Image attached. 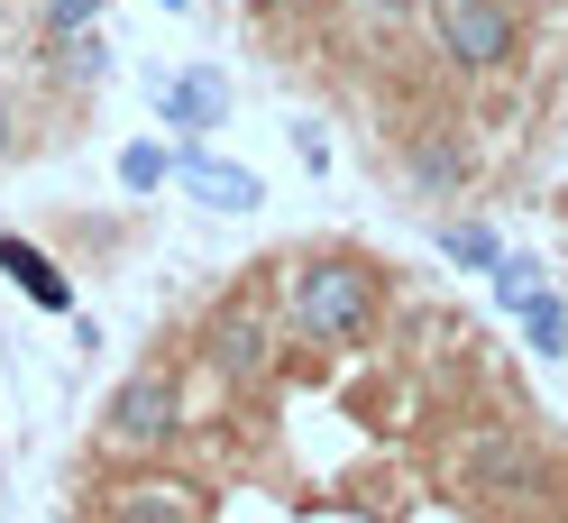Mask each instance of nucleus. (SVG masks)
I'll use <instances>...</instances> for the list:
<instances>
[{
	"instance_id": "18",
	"label": "nucleus",
	"mask_w": 568,
	"mask_h": 523,
	"mask_svg": "<svg viewBox=\"0 0 568 523\" xmlns=\"http://www.w3.org/2000/svg\"><path fill=\"white\" fill-rule=\"evenodd\" d=\"M0 157H10V111H0Z\"/></svg>"
},
{
	"instance_id": "6",
	"label": "nucleus",
	"mask_w": 568,
	"mask_h": 523,
	"mask_svg": "<svg viewBox=\"0 0 568 523\" xmlns=\"http://www.w3.org/2000/svg\"><path fill=\"white\" fill-rule=\"evenodd\" d=\"M202 349H211V368H221V376H266V349H275V322L257 312V294H239V303H221V312H211V331H202Z\"/></svg>"
},
{
	"instance_id": "9",
	"label": "nucleus",
	"mask_w": 568,
	"mask_h": 523,
	"mask_svg": "<svg viewBox=\"0 0 568 523\" xmlns=\"http://www.w3.org/2000/svg\"><path fill=\"white\" fill-rule=\"evenodd\" d=\"M156 111H165V129L202 138V129H221L230 92H221V74H174V83H156Z\"/></svg>"
},
{
	"instance_id": "8",
	"label": "nucleus",
	"mask_w": 568,
	"mask_h": 523,
	"mask_svg": "<svg viewBox=\"0 0 568 523\" xmlns=\"http://www.w3.org/2000/svg\"><path fill=\"white\" fill-rule=\"evenodd\" d=\"M0 275H10V285L38 303V312H74V285H64V266H55L47 249H28L19 230H0Z\"/></svg>"
},
{
	"instance_id": "1",
	"label": "nucleus",
	"mask_w": 568,
	"mask_h": 523,
	"mask_svg": "<svg viewBox=\"0 0 568 523\" xmlns=\"http://www.w3.org/2000/svg\"><path fill=\"white\" fill-rule=\"evenodd\" d=\"M376 303H385V285H376V266H358V258H312V266H294V331L322 340V349L367 340V331H376Z\"/></svg>"
},
{
	"instance_id": "11",
	"label": "nucleus",
	"mask_w": 568,
	"mask_h": 523,
	"mask_svg": "<svg viewBox=\"0 0 568 523\" xmlns=\"http://www.w3.org/2000/svg\"><path fill=\"white\" fill-rule=\"evenodd\" d=\"M120 184H129V193H156V184H174V148H156V138L120 148Z\"/></svg>"
},
{
	"instance_id": "14",
	"label": "nucleus",
	"mask_w": 568,
	"mask_h": 523,
	"mask_svg": "<svg viewBox=\"0 0 568 523\" xmlns=\"http://www.w3.org/2000/svg\"><path fill=\"white\" fill-rule=\"evenodd\" d=\"M101 10H111V0H47V28H55V38H74V28H92Z\"/></svg>"
},
{
	"instance_id": "17",
	"label": "nucleus",
	"mask_w": 568,
	"mask_h": 523,
	"mask_svg": "<svg viewBox=\"0 0 568 523\" xmlns=\"http://www.w3.org/2000/svg\"><path fill=\"white\" fill-rule=\"evenodd\" d=\"M422 10V0H358V19H376V28H404Z\"/></svg>"
},
{
	"instance_id": "19",
	"label": "nucleus",
	"mask_w": 568,
	"mask_h": 523,
	"mask_svg": "<svg viewBox=\"0 0 568 523\" xmlns=\"http://www.w3.org/2000/svg\"><path fill=\"white\" fill-rule=\"evenodd\" d=\"M247 10H284V0H247Z\"/></svg>"
},
{
	"instance_id": "5",
	"label": "nucleus",
	"mask_w": 568,
	"mask_h": 523,
	"mask_svg": "<svg viewBox=\"0 0 568 523\" xmlns=\"http://www.w3.org/2000/svg\"><path fill=\"white\" fill-rule=\"evenodd\" d=\"M174 184H184L202 212H257V202H266V184H257V174H247V165H230V157H211L202 138H184V148H174Z\"/></svg>"
},
{
	"instance_id": "13",
	"label": "nucleus",
	"mask_w": 568,
	"mask_h": 523,
	"mask_svg": "<svg viewBox=\"0 0 568 523\" xmlns=\"http://www.w3.org/2000/svg\"><path fill=\"white\" fill-rule=\"evenodd\" d=\"M523 340L541 349V359H559V349H568V303H559V294H541V303L523 312Z\"/></svg>"
},
{
	"instance_id": "10",
	"label": "nucleus",
	"mask_w": 568,
	"mask_h": 523,
	"mask_svg": "<svg viewBox=\"0 0 568 523\" xmlns=\"http://www.w3.org/2000/svg\"><path fill=\"white\" fill-rule=\"evenodd\" d=\"M440 249H449V266H468V275H495V266L514 258V249H505V239H495L486 221H449V230H440Z\"/></svg>"
},
{
	"instance_id": "7",
	"label": "nucleus",
	"mask_w": 568,
	"mask_h": 523,
	"mask_svg": "<svg viewBox=\"0 0 568 523\" xmlns=\"http://www.w3.org/2000/svg\"><path fill=\"white\" fill-rule=\"evenodd\" d=\"M202 486L193 477H129L101 496V523H202Z\"/></svg>"
},
{
	"instance_id": "3",
	"label": "nucleus",
	"mask_w": 568,
	"mask_h": 523,
	"mask_svg": "<svg viewBox=\"0 0 568 523\" xmlns=\"http://www.w3.org/2000/svg\"><path fill=\"white\" fill-rule=\"evenodd\" d=\"M432 38L458 74H505L523 28H514V0H432Z\"/></svg>"
},
{
	"instance_id": "16",
	"label": "nucleus",
	"mask_w": 568,
	"mask_h": 523,
	"mask_svg": "<svg viewBox=\"0 0 568 523\" xmlns=\"http://www.w3.org/2000/svg\"><path fill=\"white\" fill-rule=\"evenodd\" d=\"M64 64H74V74H101V64H111V47H101V38H83V28H74V47H64Z\"/></svg>"
},
{
	"instance_id": "20",
	"label": "nucleus",
	"mask_w": 568,
	"mask_h": 523,
	"mask_svg": "<svg viewBox=\"0 0 568 523\" xmlns=\"http://www.w3.org/2000/svg\"><path fill=\"white\" fill-rule=\"evenodd\" d=\"M156 10H184V0H156Z\"/></svg>"
},
{
	"instance_id": "15",
	"label": "nucleus",
	"mask_w": 568,
	"mask_h": 523,
	"mask_svg": "<svg viewBox=\"0 0 568 523\" xmlns=\"http://www.w3.org/2000/svg\"><path fill=\"white\" fill-rule=\"evenodd\" d=\"M294 157H303L312 174H331V138H322V129H312V120H303V129H294Z\"/></svg>"
},
{
	"instance_id": "2",
	"label": "nucleus",
	"mask_w": 568,
	"mask_h": 523,
	"mask_svg": "<svg viewBox=\"0 0 568 523\" xmlns=\"http://www.w3.org/2000/svg\"><path fill=\"white\" fill-rule=\"evenodd\" d=\"M449 477L468 486V496H486V505H541V496H550V460H541L531 441H514V432L458 441V450H449Z\"/></svg>"
},
{
	"instance_id": "12",
	"label": "nucleus",
	"mask_w": 568,
	"mask_h": 523,
	"mask_svg": "<svg viewBox=\"0 0 568 523\" xmlns=\"http://www.w3.org/2000/svg\"><path fill=\"white\" fill-rule=\"evenodd\" d=\"M541 294H550L541 285V258H505V266H495V303H505V312H531Z\"/></svg>"
},
{
	"instance_id": "4",
	"label": "nucleus",
	"mask_w": 568,
	"mask_h": 523,
	"mask_svg": "<svg viewBox=\"0 0 568 523\" xmlns=\"http://www.w3.org/2000/svg\"><path fill=\"white\" fill-rule=\"evenodd\" d=\"M101 432H111L120 450H165L174 432H184V386L174 376H129V386H111V404H101Z\"/></svg>"
}]
</instances>
